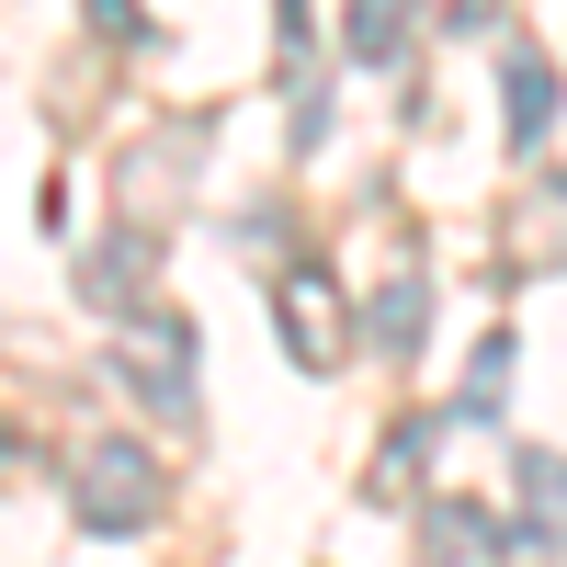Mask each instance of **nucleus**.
Listing matches in <instances>:
<instances>
[{"instance_id": "1", "label": "nucleus", "mask_w": 567, "mask_h": 567, "mask_svg": "<svg viewBox=\"0 0 567 567\" xmlns=\"http://www.w3.org/2000/svg\"><path fill=\"white\" fill-rule=\"evenodd\" d=\"M159 499H171V477H159V454L136 443V432H91V443L69 454V511H80V534H148Z\"/></svg>"}, {"instance_id": "2", "label": "nucleus", "mask_w": 567, "mask_h": 567, "mask_svg": "<svg viewBox=\"0 0 567 567\" xmlns=\"http://www.w3.org/2000/svg\"><path fill=\"white\" fill-rule=\"evenodd\" d=\"M125 374H136V398H148V409L194 420V318L136 307V318H125Z\"/></svg>"}, {"instance_id": "3", "label": "nucleus", "mask_w": 567, "mask_h": 567, "mask_svg": "<svg viewBox=\"0 0 567 567\" xmlns=\"http://www.w3.org/2000/svg\"><path fill=\"white\" fill-rule=\"evenodd\" d=\"M272 318H284V352H296L307 374H329V363H341L352 352V307H341V284H329V272H272Z\"/></svg>"}, {"instance_id": "4", "label": "nucleus", "mask_w": 567, "mask_h": 567, "mask_svg": "<svg viewBox=\"0 0 567 567\" xmlns=\"http://www.w3.org/2000/svg\"><path fill=\"white\" fill-rule=\"evenodd\" d=\"M432 523H420V567H499L511 556V523L477 499H420Z\"/></svg>"}, {"instance_id": "5", "label": "nucleus", "mask_w": 567, "mask_h": 567, "mask_svg": "<svg viewBox=\"0 0 567 567\" xmlns=\"http://www.w3.org/2000/svg\"><path fill=\"white\" fill-rule=\"evenodd\" d=\"M499 114H511V148H545V136H556V69L534 58V45L499 58Z\"/></svg>"}, {"instance_id": "6", "label": "nucleus", "mask_w": 567, "mask_h": 567, "mask_svg": "<svg viewBox=\"0 0 567 567\" xmlns=\"http://www.w3.org/2000/svg\"><path fill=\"white\" fill-rule=\"evenodd\" d=\"M409 23H420V0H352V12H341V58L352 69H398Z\"/></svg>"}, {"instance_id": "7", "label": "nucleus", "mask_w": 567, "mask_h": 567, "mask_svg": "<svg viewBox=\"0 0 567 567\" xmlns=\"http://www.w3.org/2000/svg\"><path fill=\"white\" fill-rule=\"evenodd\" d=\"M511 261H534V272H556V261H567V171L523 194V216H511Z\"/></svg>"}, {"instance_id": "8", "label": "nucleus", "mask_w": 567, "mask_h": 567, "mask_svg": "<svg viewBox=\"0 0 567 567\" xmlns=\"http://www.w3.org/2000/svg\"><path fill=\"white\" fill-rule=\"evenodd\" d=\"M523 545H567V454L523 443Z\"/></svg>"}, {"instance_id": "9", "label": "nucleus", "mask_w": 567, "mask_h": 567, "mask_svg": "<svg viewBox=\"0 0 567 567\" xmlns=\"http://www.w3.org/2000/svg\"><path fill=\"white\" fill-rule=\"evenodd\" d=\"M420 318H432V272H420V261H398L386 272V296H374V352H420Z\"/></svg>"}, {"instance_id": "10", "label": "nucleus", "mask_w": 567, "mask_h": 567, "mask_svg": "<svg viewBox=\"0 0 567 567\" xmlns=\"http://www.w3.org/2000/svg\"><path fill=\"white\" fill-rule=\"evenodd\" d=\"M432 432H443L432 409H409V420H398V443H386V465H374V488H386V499H398V488L420 477V454H432Z\"/></svg>"}, {"instance_id": "11", "label": "nucleus", "mask_w": 567, "mask_h": 567, "mask_svg": "<svg viewBox=\"0 0 567 567\" xmlns=\"http://www.w3.org/2000/svg\"><path fill=\"white\" fill-rule=\"evenodd\" d=\"M499 386H511V341H477V363H465V409H454V420H499Z\"/></svg>"}, {"instance_id": "12", "label": "nucleus", "mask_w": 567, "mask_h": 567, "mask_svg": "<svg viewBox=\"0 0 567 567\" xmlns=\"http://www.w3.org/2000/svg\"><path fill=\"white\" fill-rule=\"evenodd\" d=\"M91 23H103V34H148V23H136V0H91Z\"/></svg>"}, {"instance_id": "13", "label": "nucleus", "mask_w": 567, "mask_h": 567, "mask_svg": "<svg viewBox=\"0 0 567 567\" xmlns=\"http://www.w3.org/2000/svg\"><path fill=\"white\" fill-rule=\"evenodd\" d=\"M443 23H499V0H443Z\"/></svg>"}]
</instances>
